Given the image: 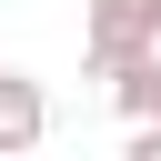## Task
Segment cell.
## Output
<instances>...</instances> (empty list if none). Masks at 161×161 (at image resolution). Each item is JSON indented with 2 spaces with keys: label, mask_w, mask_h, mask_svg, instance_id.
I'll list each match as a JSON object with an SVG mask.
<instances>
[{
  "label": "cell",
  "mask_w": 161,
  "mask_h": 161,
  "mask_svg": "<svg viewBox=\"0 0 161 161\" xmlns=\"http://www.w3.org/2000/svg\"><path fill=\"white\" fill-rule=\"evenodd\" d=\"M80 50H91V70H111L131 50H161V0H91L80 10Z\"/></svg>",
  "instance_id": "6da1fadb"
},
{
  "label": "cell",
  "mask_w": 161,
  "mask_h": 161,
  "mask_svg": "<svg viewBox=\"0 0 161 161\" xmlns=\"http://www.w3.org/2000/svg\"><path fill=\"white\" fill-rule=\"evenodd\" d=\"M131 161H161V121H131Z\"/></svg>",
  "instance_id": "3957f363"
},
{
  "label": "cell",
  "mask_w": 161,
  "mask_h": 161,
  "mask_svg": "<svg viewBox=\"0 0 161 161\" xmlns=\"http://www.w3.org/2000/svg\"><path fill=\"white\" fill-rule=\"evenodd\" d=\"M40 141H50V91L30 70H0V161L10 151H40Z\"/></svg>",
  "instance_id": "7a4b0ae2"
}]
</instances>
